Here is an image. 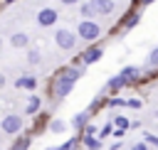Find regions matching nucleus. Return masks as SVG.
<instances>
[{
	"label": "nucleus",
	"mask_w": 158,
	"mask_h": 150,
	"mask_svg": "<svg viewBox=\"0 0 158 150\" xmlns=\"http://www.w3.org/2000/svg\"><path fill=\"white\" fill-rule=\"evenodd\" d=\"M2 86H5V76L0 74V89H2Z\"/></svg>",
	"instance_id": "31"
},
{
	"label": "nucleus",
	"mask_w": 158,
	"mask_h": 150,
	"mask_svg": "<svg viewBox=\"0 0 158 150\" xmlns=\"http://www.w3.org/2000/svg\"><path fill=\"white\" fill-rule=\"evenodd\" d=\"M81 133H84V135H96V128H94V125H86Z\"/></svg>",
	"instance_id": "28"
},
{
	"label": "nucleus",
	"mask_w": 158,
	"mask_h": 150,
	"mask_svg": "<svg viewBox=\"0 0 158 150\" xmlns=\"http://www.w3.org/2000/svg\"><path fill=\"white\" fill-rule=\"evenodd\" d=\"M101 57H104V49H101V47H96V44H94V47H86V49L81 52V61H84L86 66H89V64H94V61H99Z\"/></svg>",
	"instance_id": "6"
},
{
	"label": "nucleus",
	"mask_w": 158,
	"mask_h": 150,
	"mask_svg": "<svg viewBox=\"0 0 158 150\" xmlns=\"http://www.w3.org/2000/svg\"><path fill=\"white\" fill-rule=\"evenodd\" d=\"M131 150H151V145H148L146 140H141V143H133V145H131Z\"/></svg>",
	"instance_id": "25"
},
{
	"label": "nucleus",
	"mask_w": 158,
	"mask_h": 150,
	"mask_svg": "<svg viewBox=\"0 0 158 150\" xmlns=\"http://www.w3.org/2000/svg\"><path fill=\"white\" fill-rule=\"evenodd\" d=\"M77 34H79V39H84V42H94V39H99V34H101V25L99 22H94V20H79V25H77Z\"/></svg>",
	"instance_id": "2"
},
{
	"label": "nucleus",
	"mask_w": 158,
	"mask_h": 150,
	"mask_svg": "<svg viewBox=\"0 0 158 150\" xmlns=\"http://www.w3.org/2000/svg\"><path fill=\"white\" fill-rule=\"evenodd\" d=\"M138 22H141V12H138V10H128L126 17L121 20V30H133Z\"/></svg>",
	"instance_id": "7"
},
{
	"label": "nucleus",
	"mask_w": 158,
	"mask_h": 150,
	"mask_svg": "<svg viewBox=\"0 0 158 150\" xmlns=\"http://www.w3.org/2000/svg\"><path fill=\"white\" fill-rule=\"evenodd\" d=\"M59 2H62V5H77L79 0H59Z\"/></svg>",
	"instance_id": "29"
},
{
	"label": "nucleus",
	"mask_w": 158,
	"mask_h": 150,
	"mask_svg": "<svg viewBox=\"0 0 158 150\" xmlns=\"http://www.w3.org/2000/svg\"><path fill=\"white\" fill-rule=\"evenodd\" d=\"M30 143H32V138H30V135H22V138H17V140L10 145V150H27Z\"/></svg>",
	"instance_id": "15"
},
{
	"label": "nucleus",
	"mask_w": 158,
	"mask_h": 150,
	"mask_svg": "<svg viewBox=\"0 0 158 150\" xmlns=\"http://www.w3.org/2000/svg\"><path fill=\"white\" fill-rule=\"evenodd\" d=\"M114 125H116L118 130H126V128H131V123H128L123 116H116V118H114Z\"/></svg>",
	"instance_id": "21"
},
{
	"label": "nucleus",
	"mask_w": 158,
	"mask_h": 150,
	"mask_svg": "<svg viewBox=\"0 0 158 150\" xmlns=\"http://www.w3.org/2000/svg\"><path fill=\"white\" fill-rule=\"evenodd\" d=\"M64 130H67V123H64V120L57 118V120L49 123V133H64Z\"/></svg>",
	"instance_id": "18"
},
{
	"label": "nucleus",
	"mask_w": 158,
	"mask_h": 150,
	"mask_svg": "<svg viewBox=\"0 0 158 150\" xmlns=\"http://www.w3.org/2000/svg\"><path fill=\"white\" fill-rule=\"evenodd\" d=\"M84 74V66H67V69H62L57 76H54V81H52V91H54V96L57 98H64V96H69L72 93V89H74V84L79 81V76Z\"/></svg>",
	"instance_id": "1"
},
{
	"label": "nucleus",
	"mask_w": 158,
	"mask_h": 150,
	"mask_svg": "<svg viewBox=\"0 0 158 150\" xmlns=\"http://www.w3.org/2000/svg\"><path fill=\"white\" fill-rule=\"evenodd\" d=\"M79 15H81L84 20H94L99 12H96V7L91 5V0H86V2H79Z\"/></svg>",
	"instance_id": "13"
},
{
	"label": "nucleus",
	"mask_w": 158,
	"mask_h": 150,
	"mask_svg": "<svg viewBox=\"0 0 158 150\" xmlns=\"http://www.w3.org/2000/svg\"><path fill=\"white\" fill-rule=\"evenodd\" d=\"M123 86H128V84H126V79H123L121 74H116V76H111V79H109V84H106V91H109V93H118Z\"/></svg>",
	"instance_id": "10"
},
{
	"label": "nucleus",
	"mask_w": 158,
	"mask_h": 150,
	"mask_svg": "<svg viewBox=\"0 0 158 150\" xmlns=\"http://www.w3.org/2000/svg\"><path fill=\"white\" fill-rule=\"evenodd\" d=\"M44 150H62V145H59V148H44Z\"/></svg>",
	"instance_id": "32"
},
{
	"label": "nucleus",
	"mask_w": 158,
	"mask_h": 150,
	"mask_svg": "<svg viewBox=\"0 0 158 150\" xmlns=\"http://www.w3.org/2000/svg\"><path fill=\"white\" fill-rule=\"evenodd\" d=\"M84 145H86L89 150H101V138H96V135H84Z\"/></svg>",
	"instance_id": "17"
},
{
	"label": "nucleus",
	"mask_w": 158,
	"mask_h": 150,
	"mask_svg": "<svg viewBox=\"0 0 158 150\" xmlns=\"http://www.w3.org/2000/svg\"><path fill=\"white\" fill-rule=\"evenodd\" d=\"M128 106L131 108H141V98H128Z\"/></svg>",
	"instance_id": "27"
},
{
	"label": "nucleus",
	"mask_w": 158,
	"mask_h": 150,
	"mask_svg": "<svg viewBox=\"0 0 158 150\" xmlns=\"http://www.w3.org/2000/svg\"><path fill=\"white\" fill-rule=\"evenodd\" d=\"M89 118H91V111H81V113H77V116L72 118V125H74L77 130H84V128L89 125Z\"/></svg>",
	"instance_id": "11"
},
{
	"label": "nucleus",
	"mask_w": 158,
	"mask_h": 150,
	"mask_svg": "<svg viewBox=\"0 0 158 150\" xmlns=\"http://www.w3.org/2000/svg\"><path fill=\"white\" fill-rule=\"evenodd\" d=\"M91 5L96 7V12H99V15H111V12H114V7H116V5H114V0H91Z\"/></svg>",
	"instance_id": "12"
},
{
	"label": "nucleus",
	"mask_w": 158,
	"mask_h": 150,
	"mask_svg": "<svg viewBox=\"0 0 158 150\" xmlns=\"http://www.w3.org/2000/svg\"><path fill=\"white\" fill-rule=\"evenodd\" d=\"M57 20H59V12H57L54 7H44V10L37 12V25H40V27H52Z\"/></svg>",
	"instance_id": "4"
},
{
	"label": "nucleus",
	"mask_w": 158,
	"mask_h": 150,
	"mask_svg": "<svg viewBox=\"0 0 158 150\" xmlns=\"http://www.w3.org/2000/svg\"><path fill=\"white\" fill-rule=\"evenodd\" d=\"M106 135H114V123H106V125L101 128V133H99V138H106Z\"/></svg>",
	"instance_id": "23"
},
{
	"label": "nucleus",
	"mask_w": 158,
	"mask_h": 150,
	"mask_svg": "<svg viewBox=\"0 0 158 150\" xmlns=\"http://www.w3.org/2000/svg\"><path fill=\"white\" fill-rule=\"evenodd\" d=\"M146 69H148V71H156V69H158V47L151 49V54H148V59H146Z\"/></svg>",
	"instance_id": "16"
},
{
	"label": "nucleus",
	"mask_w": 158,
	"mask_h": 150,
	"mask_svg": "<svg viewBox=\"0 0 158 150\" xmlns=\"http://www.w3.org/2000/svg\"><path fill=\"white\" fill-rule=\"evenodd\" d=\"M143 140H146L148 145H153V148H158V135H153V133H146V135H143Z\"/></svg>",
	"instance_id": "24"
},
{
	"label": "nucleus",
	"mask_w": 158,
	"mask_h": 150,
	"mask_svg": "<svg viewBox=\"0 0 158 150\" xmlns=\"http://www.w3.org/2000/svg\"><path fill=\"white\" fill-rule=\"evenodd\" d=\"M109 106H114V108H123V106H128V101H123V98H118V96H111V98H109Z\"/></svg>",
	"instance_id": "22"
},
{
	"label": "nucleus",
	"mask_w": 158,
	"mask_h": 150,
	"mask_svg": "<svg viewBox=\"0 0 158 150\" xmlns=\"http://www.w3.org/2000/svg\"><path fill=\"white\" fill-rule=\"evenodd\" d=\"M37 108H40V98H37V96H32V98L27 101V111H25V113H30V116H32V113H37Z\"/></svg>",
	"instance_id": "19"
},
{
	"label": "nucleus",
	"mask_w": 158,
	"mask_h": 150,
	"mask_svg": "<svg viewBox=\"0 0 158 150\" xmlns=\"http://www.w3.org/2000/svg\"><path fill=\"white\" fill-rule=\"evenodd\" d=\"M156 0H133V5H138V7H148V5H153Z\"/></svg>",
	"instance_id": "26"
},
{
	"label": "nucleus",
	"mask_w": 158,
	"mask_h": 150,
	"mask_svg": "<svg viewBox=\"0 0 158 150\" xmlns=\"http://www.w3.org/2000/svg\"><path fill=\"white\" fill-rule=\"evenodd\" d=\"M27 44H30V34H27V32H15V34H10V47L25 49Z\"/></svg>",
	"instance_id": "8"
},
{
	"label": "nucleus",
	"mask_w": 158,
	"mask_h": 150,
	"mask_svg": "<svg viewBox=\"0 0 158 150\" xmlns=\"http://www.w3.org/2000/svg\"><path fill=\"white\" fill-rule=\"evenodd\" d=\"M156 118H158V111H156Z\"/></svg>",
	"instance_id": "34"
},
{
	"label": "nucleus",
	"mask_w": 158,
	"mask_h": 150,
	"mask_svg": "<svg viewBox=\"0 0 158 150\" xmlns=\"http://www.w3.org/2000/svg\"><path fill=\"white\" fill-rule=\"evenodd\" d=\"M2 2H5V5H10V2H15V0H2Z\"/></svg>",
	"instance_id": "33"
},
{
	"label": "nucleus",
	"mask_w": 158,
	"mask_h": 150,
	"mask_svg": "<svg viewBox=\"0 0 158 150\" xmlns=\"http://www.w3.org/2000/svg\"><path fill=\"white\" fill-rule=\"evenodd\" d=\"M141 74H143V71H141L138 66H123V69H121V76L126 79V84H136V81L141 79Z\"/></svg>",
	"instance_id": "9"
},
{
	"label": "nucleus",
	"mask_w": 158,
	"mask_h": 150,
	"mask_svg": "<svg viewBox=\"0 0 158 150\" xmlns=\"http://www.w3.org/2000/svg\"><path fill=\"white\" fill-rule=\"evenodd\" d=\"M15 86H17V89H27V91H32V89L37 86V79L30 76V74H22V76L15 81Z\"/></svg>",
	"instance_id": "14"
},
{
	"label": "nucleus",
	"mask_w": 158,
	"mask_h": 150,
	"mask_svg": "<svg viewBox=\"0 0 158 150\" xmlns=\"http://www.w3.org/2000/svg\"><path fill=\"white\" fill-rule=\"evenodd\" d=\"M111 150H121V140H118V143H114V145H111Z\"/></svg>",
	"instance_id": "30"
},
{
	"label": "nucleus",
	"mask_w": 158,
	"mask_h": 150,
	"mask_svg": "<svg viewBox=\"0 0 158 150\" xmlns=\"http://www.w3.org/2000/svg\"><path fill=\"white\" fill-rule=\"evenodd\" d=\"M77 39H79V34L77 32H72V30H57L54 32V44L59 47V49H64V52H72L74 47H77Z\"/></svg>",
	"instance_id": "3"
},
{
	"label": "nucleus",
	"mask_w": 158,
	"mask_h": 150,
	"mask_svg": "<svg viewBox=\"0 0 158 150\" xmlns=\"http://www.w3.org/2000/svg\"><path fill=\"white\" fill-rule=\"evenodd\" d=\"M0 125H2V130H5V133H20V130H22V118H20L17 113H10V116H5V118H2V123H0Z\"/></svg>",
	"instance_id": "5"
},
{
	"label": "nucleus",
	"mask_w": 158,
	"mask_h": 150,
	"mask_svg": "<svg viewBox=\"0 0 158 150\" xmlns=\"http://www.w3.org/2000/svg\"><path fill=\"white\" fill-rule=\"evenodd\" d=\"M27 61L35 66V64H40V61H42V54H40L37 49H30V54H27Z\"/></svg>",
	"instance_id": "20"
}]
</instances>
